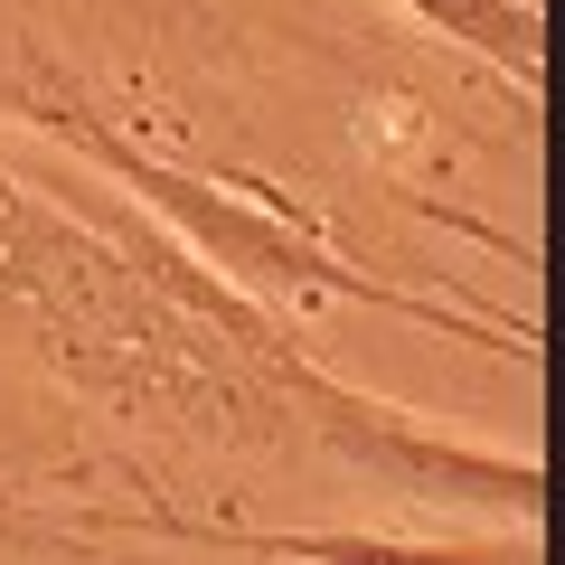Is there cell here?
Wrapping results in <instances>:
<instances>
[{
  "instance_id": "obj_2",
  "label": "cell",
  "mask_w": 565,
  "mask_h": 565,
  "mask_svg": "<svg viewBox=\"0 0 565 565\" xmlns=\"http://www.w3.org/2000/svg\"><path fill=\"white\" fill-rule=\"evenodd\" d=\"M0 114L29 122L39 141H57L66 161H85L95 180H114L122 199L141 207V217H161L170 236H180L189 255L207 264V274H226L236 292H255L264 311L367 302V311H386V321L434 330V340H481V311L434 302V292H415V282L377 274V264H349L340 245H321L302 217H282V207H255V199H236V189L199 180V170L161 161V151H141V141H132V132H114L95 104H66V95H39V85H10V95H0Z\"/></svg>"
},
{
  "instance_id": "obj_1",
  "label": "cell",
  "mask_w": 565,
  "mask_h": 565,
  "mask_svg": "<svg viewBox=\"0 0 565 565\" xmlns=\"http://www.w3.org/2000/svg\"><path fill=\"white\" fill-rule=\"evenodd\" d=\"M0 311L66 367L104 415L189 434V444H302L264 367L226 330H207L180 292L141 274L114 236L47 207L39 180L0 170Z\"/></svg>"
},
{
  "instance_id": "obj_6",
  "label": "cell",
  "mask_w": 565,
  "mask_h": 565,
  "mask_svg": "<svg viewBox=\"0 0 565 565\" xmlns=\"http://www.w3.org/2000/svg\"><path fill=\"white\" fill-rule=\"evenodd\" d=\"M0 519H10V509H0Z\"/></svg>"
},
{
  "instance_id": "obj_4",
  "label": "cell",
  "mask_w": 565,
  "mask_h": 565,
  "mask_svg": "<svg viewBox=\"0 0 565 565\" xmlns=\"http://www.w3.org/2000/svg\"><path fill=\"white\" fill-rule=\"evenodd\" d=\"M76 527H132V537L274 565H537V519H500L481 537H377V527H226V519H170V509H95Z\"/></svg>"
},
{
  "instance_id": "obj_5",
  "label": "cell",
  "mask_w": 565,
  "mask_h": 565,
  "mask_svg": "<svg viewBox=\"0 0 565 565\" xmlns=\"http://www.w3.org/2000/svg\"><path fill=\"white\" fill-rule=\"evenodd\" d=\"M405 20H424V29H444L452 47H481L500 76H519L527 95H537V66H546V47H537V0H396Z\"/></svg>"
},
{
  "instance_id": "obj_3",
  "label": "cell",
  "mask_w": 565,
  "mask_h": 565,
  "mask_svg": "<svg viewBox=\"0 0 565 565\" xmlns=\"http://www.w3.org/2000/svg\"><path fill=\"white\" fill-rule=\"evenodd\" d=\"M274 396H282V415H292V434H302V452H330V462H349V471H377L396 500H424V509L462 500V509H500V519H537V500H546V481H537L527 452L434 434L424 415H405V405L330 377L302 340L274 359Z\"/></svg>"
}]
</instances>
